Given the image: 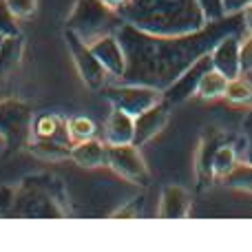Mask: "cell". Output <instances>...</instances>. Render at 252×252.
I'll return each mask as SVG.
<instances>
[{"instance_id": "obj_1", "label": "cell", "mask_w": 252, "mask_h": 252, "mask_svg": "<svg viewBox=\"0 0 252 252\" xmlns=\"http://www.w3.org/2000/svg\"><path fill=\"white\" fill-rule=\"evenodd\" d=\"M120 11L130 27L157 35L192 33L206 20L197 0H128Z\"/></svg>"}, {"instance_id": "obj_2", "label": "cell", "mask_w": 252, "mask_h": 252, "mask_svg": "<svg viewBox=\"0 0 252 252\" xmlns=\"http://www.w3.org/2000/svg\"><path fill=\"white\" fill-rule=\"evenodd\" d=\"M113 18V9L106 7L102 0H80L75 11L71 13V29H75V33L82 38H97Z\"/></svg>"}, {"instance_id": "obj_3", "label": "cell", "mask_w": 252, "mask_h": 252, "mask_svg": "<svg viewBox=\"0 0 252 252\" xmlns=\"http://www.w3.org/2000/svg\"><path fill=\"white\" fill-rule=\"evenodd\" d=\"M239 62V47H237L235 38H226L217 49H215V64L219 66V71L230 73Z\"/></svg>"}, {"instance_id": "obj_4", "label": "cell", "mask_w": 252, "mask_h": 252, "mask_svg": "<svg viewBox=\"0 0 252 252\" xmlns=\"http://www.w3.org/2000/svg\"><path fill=\"white\" fill-rule=\"evenodd\" d=\"M13 18H29L35 11V0H4Z\"/></svg>"}, {"instance_id": "obj_5", "label": "cell", "mask_w": 252, "mask_h": 252, "mask_svg": "<svg viewBox=\"0 0 252 252\" xmlns=\"http://www.w3.org/2000/svg\"><path fill=\"white\" fill-rule=\"evenodd\" d=\"M199 9L204 11V16L208 20H219L226 13V7H223V0H197Z\"/></svg>"}, {"instance_id": "obj_6", "label": "cell", "mask_w": 252, "mask_h": 252, "mask_svg": "<svg viewBox=\"0 0 252 252\" xmlns=\"http://www.w3.org/2000/svg\"><path fill=\"white\" fill-rule=\"evenodd\" d=\"M0 33H16V25H13V16L7 9V4L0 2Z\"/></svg>"}, {"instance_id": "obj_7", "label": "cell", "mask_w": 252, "mask_h": 252, "mask_svg": "<svg viewBox=\"0 0 252 252\" xmlns=\"http://www.w3.org/2000/svg\"><path fill=\"white\" fill-rule=\"evenodd\" d=\"M93 133V124L87 122V120H75L71 122V137H89Z\"/></svg>"}, {"instance_id": "obj_8", "label": "cell", "mask_w": 252, "mask_h": 252, "mask_svg": "<svg viewBox=\"0 0 252 252\" xmlns=\"http://www.w3.org/2000/svg\"><path fill=\"white\" fill-rule=\"evenodd\" d=\"M239 60L244 62V66H252V38L244 44V49L239 51Z\"/></svg>"}, {"instance_id": "obj_9", "label": "cell", "mask_w": 252, "mask_h": 252, "mask_svg": "<svg viewBox=\"0 0 252 252\" xmlns=\"http://www.w3.org/2000/svg\"><path fill=\"white\" fill-rule=\"evenodd\" d=\"M252 0H223V7H226V11H237V9L241 7H248Z\"/></svg>"}, {"instance_id": "obj_10", "label": "cell", "mask_w": 252, "mask_h": 252, "mask_svg": "<svg viewBox=\"0 0 252 252\" xmlns=\"http://www.w3.org/2000/svg\"><path fill=\"white\" fill-rule=\"evenodd\" d=\"M102 2H104L106 7H111V9H122L128 0H102Z\"/></svg>"}, {"instance_id": "obj_11", "label": "cell", "mask_w": 252, "mask_h": 252, "mask_svg": "<svg viewBox=\"0 0 252 252\" xmlns=\"http://www.w3.org/2000/svg\"><path fill=\"white\" fill-rule=\"evenodd\" d=\"M244 16H246V25H248V29L252 31V2L248 4V7H246V13H244Z\"/></svg>"}]
</instances>
